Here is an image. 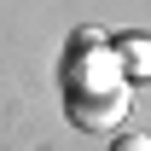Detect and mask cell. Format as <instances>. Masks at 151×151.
<instances>
[{"instance_id": "obj_1", "label": "cell", "mask_w": 151, "mask_h": 151, "mask_svg": "<svg viewBox=\"0 0 151 151\" xmlns=\"http://www.w3.org/2000/svg\"><path fill=\"white\" fill-rule=\"evenodd\" d=\"M128 99H134V87H111V93H70V116H76V128H87V134H111V128H122Z\"/></svg>"}, {"instance_id": "obj_2", "label": "cell", "mask_w": 151, "mask_h": 151, "mask_svg": "<svg viewBox=\"0 0 151 151\" xmlns=\"http://www.w3.org/2000/svg\"><path fill=\"white\" fill-rule=\"evenodd\" d=\"M116 64L128 81H145L151 76V35H122L116 41Z\"/></svg>"}, {"instance_id": "obj_3", "label": "cell", "mask_w": 151, "mask_h": 151, "mask_svg": "<svg viewBox=\"0 0 151 151\" xmlns=\"http://www.w3.org/2000/svg\"><path fill=\"white\" fill-rule=\"evenodd\" d=\"M111 151H151V134H116Z\"/></svg>"}]
</instances>
